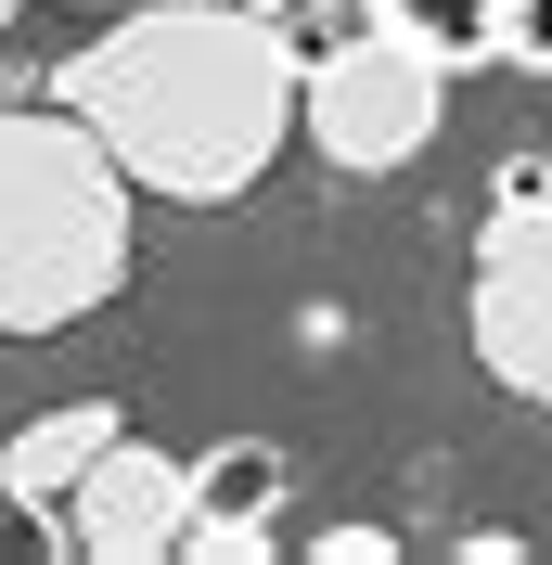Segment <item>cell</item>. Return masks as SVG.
Returning a JSON list of instances; mask_svg holds the SVG:
<instances>
[{
    "label": "cell",
    "instance_id": "obj_1",
    "mask_svg": "<svg viewBox=\"0 0 552 565\" xmlns=\"http://www.w3.org/2000/svg\"><path fill=\"white\" fill-rule=\"evenodd\" d=\"M52 104L116 141V168L168 206H232L270 180V154L309 129V65L270 13L232 0H129L104 39L52 65Z\"/></svg>",
    "mask_w": 552,
    "mask_h": 565
},
{
    "label": "cell",
    "instance_id": "obj_2",
    "mask_svg": "<svg viewBox=\"0 0 552 565\" xmlns=\"http://www.w3.org/2000/svg\"><path fill=\"white\" fill-rule=\"evenodd\" d=\"M129 193L77 104H0V334H65L129 282Z\"/></svg>",
    "mask_w": 552,
    "mask_h": 565
},
{
    "label": "cell",
    "instance_id": "obj_3",
    "mask_svg": "<svg viewBox=\"0 0 552 565\" xmlns=\"http://www.w3.org/2000/svg\"><path fill=\"white\" fill-rule=\"evenodd\" d=\"M449 52H424V39L373 26V39H335L309 65V141H321V168L347 180H385V168H412L424 141H437L449 116Z\"/></svg>",
    "mask_w": 552,
    "mask_h": 565
},
{
    "label": "cell",
    "instance_id": "obj_4",
    "mask_svg": "<svg viewBox=\"0 0 552 565\" xmlns=\"http://www.w3.org/2000/svg\"><path fill=\"white\" fill-rule=\"evenodd\" d=\"M476 360H488V386H514V398H552V193L540 206H488L476 232Z\"/></svg>",
    "mask_w": 552,
    "mask_h": 565
},
{
    "label": "cell",
    "instance_id": "obj_5",
    "mask_svg": "<svg viewBox=\"0 0 552 565\" xmlns=\"http://www.w3.org/2000/svg\"><path fill=\"white\" fill-rule=\"evenodd\" d=\"M52 540H65L77 565H180V540H193V462L116 437V450L65 489V527Z\"/></svg>",
    "mask_w": 552,
    "mask_h": 565
},
{
    "label": "cell",
    "instance_id": "obj_6",
    "mask_svg": "<svg viewBox=\"0 0 552 565\" xmlns=\"http://www.w3.org/2000/svg\"><path fill=\"white\" fill-rule=\"evenodd\" d=\"M283 501H296V462L270 437H219L193 462V540H180V565H257L270 527H283Z\"/></svg>",
    "mask_w": 552,
    "mask_h": 565
},
{
    "label": "cell",
    "instance_id": "obj_7",
    "mask_svg": "<svg viewBox=\"0 0 552 565\" xmlns=\"http://www.w3.org/2000/svg\"><path fill=\"white\" fill-rule=\"evenodd\" d=\"M129 437V412L116 398H65V412H39V424H13L0 437V501H26V514H52V501L91 476V462Z\"/></svg>",
    "mask_w": 552,
    "mask_h": 565
},
{
    "label": "cell",
    "instance_id": "obj_8",
    "mask_svg": "<svg viewBox=\"0 0 552 565\" xmlns=\"http://www.w3.org/2000/svg\"><path fill=\"white\" fill-rule=\"evenodd\" d=\"M360 13L424 39V52H449V65H501V0H360Z\"/></svg>",
    "mask_w": 552,
    "mask_h": 565
},
{
    "label": "cell",
    "instance_id": "obj_9",
    "mask_svg": "<svg viewBox=\"0 0 552 565\" xmlns=\"http://www.w3.org/2000/svg\"><path fill=\"white\" fill-rule=\"evenodd\" d=\"M501 65H514V77H552V0H501Z\"/></svg>",
    "mask_w": 552,
    "mask_h": 565
},
{
    "label": "cell",
    "instance_id": "obj_10",
    "mask_svg": "<svg viewBox=\"0 0 552 565\" xmlns=\"http://www.w3.org/2000/svg\"><path fill=\"white\" fill-rule=\"evenodd\" d=\"M321 565H399V527H373V514H347V527H321Z\"/></svg>",
    "mask_w": 552,
    "mask_h": 565
},
{
    "label": "cell",
    "instance_id": "obj_11",
    "mask_svg": "<svg viewBox=\"0 0 552 565\" xmlns=\"http://www.w3.org/2000/svg\"><path fill=\"white\" fill-rule=\"evenodd\" d=\"M552 193V154H501V193H488V206H540Z\"/></svg>",
    "mask_w": 552,
    "mask_h": 565
},
{
    "label": "cell",
    "instance_id": "obj_12",
    "mask_svg": "<svg viewBox=\"0 0 552 565\" xmlns=\"http://www.w3.org/2000/svg\"><path fill=\"white\" fill-rule=\"evenodd\" d=\"M13 13H26V0H0V26H13Z\"/></svg>",
    "mask_w": 552,
    "mask_h": 565
},
{
    "label": "cell",
    "instance_id": "obj_13",
    "mask_svg": "<svg viewBox=\"0 0 552 565\" xmlns=\"http://www.w3.org/2000/svg\"><path fill=\"white\" fill-rule=\"evenodd\" d=\"M91 13H129V0H91Z\"/></svg>",
    "mask_w": 552,
    "mask_h": 565
}]
</instances>
